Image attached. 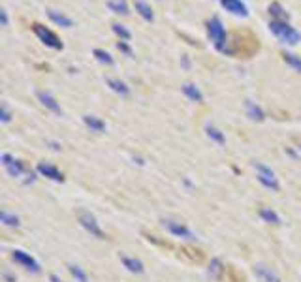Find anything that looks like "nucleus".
Segmentation results:
<instances>
[{"label": "nucleus", "instance_id": "nucleus-1", "mask_svg": "<svg viewBox=\"0 0 301 282\" xmlns=\"http://www.w3.org/2000/svg\"><path fill=\"white\" fill-rule=\"evenodd\" d=\"M207 34H209V38H211V42H213L216 51L232 53L230 49H228V36H226V29L218 17H211V19L207 21Z\"/></svg>", "mask_w": 301, "mask_h": 282}, {"label": "nucleus", "instance_id": "nucleus-2", "mask_svg": "<svg viewBox=\"0 0 301 282\" xmlns=\"http://www.w3.org/2000/svg\"><path fill=\"white\" fill-rule=\"evenodd\" d=\"M269 31L273 32L277 38H280L284 43H290V45H298L301 42V34L294 27H290L288 23L284 21H271L269 23Z\"/></svg>", "mask_w": 301, "mask_h": 282}, {"label": "nucleus", "instance_id": "nucleus-3", "mask_svg": "<svg viewBox=\"0 0 301 282\" xmlns=\"http://www.w3.org/2000/svg\"><path fill=\"white\" fill-rule=\"evenodd\" d=\"M162 226H164V230H168L172 235H175V237H181V239H186V241L198 239V235H196L188 226H184L183 222H179V220L162 219Z\"/></svg>", "mask_w": 301, "mask_h": 282}, {"label": "nucleus", "instance_id": "nucleus-4", "mask_svg": "<svg viewBox=\"0 0 301 282\" xmlns=\"http://www.w3.org/2000/svg\"><path fill=\"white\" fill-rule=\"evenodd\" d=\"M32 31L34 34L42 40L47 47H51V49H57V51H60L62 47H64V43L60 42V38L55 34L53 31H49L47 27H43V25H40V23H34L32 25Z\"/></svg>", "mask_w": 301, "mask_h": 282}, {"label": "nucleus", "instance_id": "nucleus-5", "mask_svg": "<svg viewBox=\"0 0 301 282\" xmlns=\"http://www.w3.org/2000/svg\"><path fill=\"white\" fill-rule=\"evenodd\" d=\"M2 164H4L6 171L10 173L11 177L21 179L23 175H27V177H34L32 171H29V169H27L25 162H21V160H15V158L11 157V155H8V153H4V155H2Z\"/></svg>", "mask_w": 301, "mask_h": 282}, {"label": "nucleus", "instance_id": "nucleus-6", "mask_svg": "<svg viewBox=\"0 0 301 282\" xmlns=\"http://www.w3.org/2000/svg\"><path fill=\"white\" fill-rule=\"evenodd\" d=\"M77 219H79V224H81L92 237H96V239H106V233H104V230L100 228V224H98V220L94 215H90L89 211H79V213H77Z\"/></svg>", "mask_w": 301, "mask_h": 282}, {"label": "nucleus", "instance_id": "nucleus-7", "mask_svg": "<svg viewBox=\"0 0 301 282\" xmlns=\"http://www.w3.org/2000/svg\"><path fill=\"white\" fill-rule=\"evenodd\" d=\"M254 167L258 169L256 179L260 181V185H264V187L269 188V190H273V192H279L280 185H279V181H277V177H275V171H273L271 167L266 166V164H262V162H256Z\"/></svg>", "mask_w": 301, "mask_h": 282}, {"label": "nucleus", "instance_id": "nucleus-8", "mask_svg": "<svg viewBox=\"0 0 301 282\" xmlns=\"http://www.w3.org/2000/svg\"><path fill=\"white\" fill-rule=\"evenodd\" d=\"M11 258H13V261L15 263H19V265H23L27 271L34 273V275H38V273H42V267H40V263L34 260L30 254H27L25 251H13L11 252Z\"/></svg>", "mask_w": 301, "mask_h": 282}, {"label": "nucleus", "instance_id": "nucleus-9", "mask_svg": "<svg viewBox=\"0 0 301 282\" xmlns=\"http://www.w3.org/2000/svg\"><path fill=\"white\" fill-rule=\"evenodd\" d=\"M38 171L42 173L43 177L51 179V181H55V183H62V181H64V175H62V171H60L59 167H55L53 164L40 162V164H38Z\"/></svg>", "mask_w": 301, "mask_h": 282}, {"label": "nucleus", "instance_id": "nucleus-10", "mask_svg": "<svg viewBox=\"0 0 301 282\" xmlns=\"http://www.w3.org/2000/svg\"><path fill=\"white\" fill-rule=\"evenodd\" d=\"M222 8L230 13H234L237 17H248V8L241 0H220Z\"/></svg>", "mask_w": 301, "mask_h": 282}, {"label": "nucleus", "instance_id": "nucleus-11", "mask_svg": "<svg viewBox=\"0 0 301 282\" xmlns=\"http://www.w3.org/2000/svg\"><path fill=\"white\" fill-rule=\"evenodd\" d=\"M36 96H38V100H40L49 111H53L55 115H62V107H60V104L51 96V93H47V91H38Z\"/></svg>", "mask_w": 301, "mask_h": 282}, {"label": "nucleus", "instance_id": "nucleus-12", "mask_svg": "<svg viewBox=\"0 0 301 282\" xmlns=\"http://www.w3.org/2000/svg\"><path fill=\"white\" fill-rule=\"evenodd\" d=\"M254 275H256L262 282H282L279 275L273 271L271 267H268V265H262V263H258V265L254 267Z\"/></svg>", "mask_w": 301, "mask_h": 282}, {"label": "nucleus", "instance_id": "nucleus-13", "mask_svg": "<svg viewBox=\"0 0 301 282\" xmlns=\"http://www.w3.org/2000/svg\"><path fill=\"white\" fill-rule=\"evenodd\" d=\"M120 261H122V265H124L130 273H134V275H141V273L145 271V265H143L138 258H132V256H126V254H120Z\"/></svg>", "mask_w": 301, "mask_h": 282}, {"label": "nucleus", "instance_id": "nucleus-14", "mask_svg": "<svg viewBox=\"0 0 301 282\" xmlns=\"http://www.w3.org/2000/svg\"><path fill=\"white\" fill-rule=\"evenodd\" d=\"M83 123H85L87 128H90L92 132H96V134H104L106 130H108V126L106 123L100 119V117H94V115H83Z\"/></svg>", "mask_w": 301, "mask_h": 282}, {"label": "nucleus", "instance_id": "nucleus-15", "mask_svg": "<svg viewBox=\"0 0 301 282\" xmlns=\"http://www.w3.org/2000/svg\"><path fill=\"white\" fill-rule=\"evenodd\" d=\"M47 17H49L55 25L62 27V29H72V27H74V21H72L70 17H66L64 13H60V11H57V10H47Z\"/></svg>", "mask_w": 301, "mask_h": 282}, {"label": "nucleus", "instance_id": "nucleus-16", "mask_svg": "<svg viewBox=\"0 0 301 282\" xmlns=\"http://www.w3.org/2000/svg\"><path fill=\"white\" fill-rule=\"evenodd\" d=\"M268 10H269V15L273 17V21H284V23H288V19H290L288 11L284 10V8L280 6L279 2H271Z\"/></svg>", "mask_w": 301, "mask_h": 282}, {"label": "nucleus", "instance_id": "nucleus-17", "mask_svg": "<svg viewBox=\"0 0 301 282\" xmlns=\"http://www.w3.org/2000/svg\"><path fill=\"white\" fill-rule=\"evenodd\" d=\"M183 93H184V96L186 98H190L192 102H196V104H204V93L196 87L194 83H184L183 85Z\"/></svg>", "mask_w": 301, "mask_h": 282}, {"label": "nucleus", "instance_id": "nucleus-18", "mask_svg": "<svg viewBox=\"0 0 301 282\" xmlns=\"http://www.w3.org/2000/svg\"><path fill=\"white\" fill-rule=\"evenodd\" d=\"M106 83H108L109 89H111L113 93H117L119 96H130V87L124 83V81L117 79V77H108Z\"/></svg>", "mask_w": 301, "mask_h": 282}, {"label": "nucleus", "instance_id": "nucleus-19", "mask_svg": "<svg viewBox=\"0 0 301 282\" xmlns=\"http://www.w3.org/2000/svg\"><path fill=\"white\" fill-rule=\"evenodd\" d=\"M258 215H260V219L264 220V222H268V224H273V226H280V224H282L280 217L271 209V207H262V209L258 211Z\"/></svg>", "mask_w": 301, "mask_h": 282}, {"label": "nucleus", "instance_id": "nucleus-20", "mask_svg": "<svg viewBox=\"0 0 301 282\" xmlns=\"http://www.w3.org/2000/svg\"><path fill=\"white\" fill-rule=\"evenodd\" d=\"M134 8H136V11L140 13L145 21H149V23L154 21V13H152V10H150V6L147 4V2H143V0H136V2H134Z\"/></svg>", "mask_w": 301, "mask_h": 282}, {"label": "nucleus", "instance_id": "nucleus-21", "mask_svg": "<svg viewBox=\"0 0 301 282\" xmlns=\"http://www.w3.org/2000/svg\"><path fill=\"white\" fill-rule=\"evenodd\" d=\"M245 107H247V115L250 117L252 121H258V123H262V121L266 119V113H264V109H262L260 105L254 104V102L247 100V102H245Z\"/></svg>", "mask_w": 301, "mask_h": 282}, {"label": "nucleus", "instance_id": "nucleus-22", "mask_svg": "<svg viewBox=\"0 0 301 282\" xmlns=\"http://www.w3.org/2000/svg\"><path fill=\"white\" fill-rule=\"evenodd\" d=\"M108 8L113 13H117V15H130V10H128V4L124 2V0H109L108 2Z\"/></svg>", "mask_w": 301, "mask_h": 282}, {"label": "nucleus", "instance_id": "nucleus-23", "mask_svg": "<svg viewBox=\"0 0 301 282\" xmlns=\"http://www.w3.org/2000/svg\"><path fill=\"white\" fill-rule=\"evenodd\" d=\"M205 132H207V137H209L211 141H215V143H218V145H224L226 143L224 134H222L218 128H215V126H207Z\"/></svg>", "mask_w": 301, "mask_h": 282}, {"label": "nucleus", "instance_id": "nucleus-24", "mask_svg": "<svg viewBox=\"0 0 301 282\" xmlns=\"http://www.w3.org/2000/svg\"><path fill=\"white\" fill-rule=\"evenodd\" d=\"M92 55L96 57L98 63L106 64V66H115V59H113L108 51H104V49H94V51H92Z\"/></svg>", "mask_w": 301, "mask_h": 282}, {"label": "nucleus", "instance_id": "nucleus-25", "mask_svg": "<svg viewBox=\"0 0 301 282\" xmlns=\"http://www.w3.org/2000/svg\"><path fill=\"white\" fill-rule=\"evenodd\" d=\"M0 220H2L6 226H11V228H19V226H21L19 217L11 215V213H8V211H2V213H0Z\"/></svg>", "mask_w": 301, "mask_h": 282}, {"label": "nucleus", "instance_id": "nucleus-26", "mask_svg": "<svg viewBox=\"0 0 301 282\" xmlns=\"http://www.w3.org/2000/svg\"><path fill=\"white\" fill-rule=\"evenodd\" d=\"M222 271H224L222 261L218 260V258L211 260V265H209V275H211V279H220V277H222Z\"/></svg>", "mask_w": 301, "mask_h": 282}, {"label": "nucleus", "instance_id": "nucleus-27", "mask_svg": "<svg viewBox=\"0 0 301 282\" xmlns=\"http://www.w3.org/2000/svg\"><path fill=\"white\" fill-rule=\"evenodd\" d=\"M282 57H284V63L288 64V66H292L296 72L301 73V57L294 55V53H284Z\"/></svg>", "mask_w": 301, "mask_h": 282}, {"label": "nucleus", "instance_id": "nucleus-28", "mask_svg": "<svg viewBox=\"0 0 301 282\" xmlns=\"http://www.w3.org/2000/svg\"><path fill=\"white\" fill-rule=\"evenodd\" d=\"M111 31L115 32L119 38H120V40H124V42L132 38V32H130L128 29L124 27V25H120V23H113V25H111Z\"/></svg>", "mask_w": 301, "mask_h": 282}, {"label": "nucleus", "instance_id": "nucleus-29", "mask_svg": "<svg viewBox=\"0 0 301 282\" xmlns=\"http://www.w3.org/2000/svg\"><path fill=\"white\" fill-rule=\"evenodd\" d=\"M68 271L72 273V277H74L77 282H87L89 281V277H87V273L79 267V265H74V263H68Z\"/></svg>", "mask_w": 301, "mask_h": 282}, {"label": "nucleus", "instance_id": "nucleus-30", "mask_svg": "<svg viewBox=\"0 0 301 282\" xmlns=\"http://www.w3.org/2000/svg\"><path fill=\"white\" fill-rule=\"evenodd\" d=\"M0 121H2L4 125H8V123L11 121V113H10V109H8V105L6 104L0 105Z\"/></svg>", "mask_w": 301, "mask_h": 282}, {"label": "nucleus", "instance_id": "nucleus-31", "mask_svg": "<svg viewBox=\"0 0 301 282\" xmlns=\"http://www.w3.org/2000/svg\"><path fill=\"white\" fill-rule=\"evenodd\" d=\"M117 49L120 53H124L126 57H134V51H132V47H130L128 43L124 42V40H120V42H117Z\"/></svg>", "mask_w": 301, "mask_h": 282}, {"label": "nucleus", "instance_id": "nucleus-32", "mask_svg": "<svg viewBox=\"0 0 301 282\" xmlns=\"http://www.w3.org/2000/svg\"><path fill=\"white\" fill-rule=\"evenodd\" d=\"M0 23H2V27H4V29L10 25V19H8V11H6V10H0Z\"/></svg>", "mask_w": 301, "mask_h": 282}, {"label": "nucleus", "instance_id": "nucleus-33", "mask_svg": "<svg viewBox=\"0 0 301 282\" xmlns=\"http://www.w3.org/2000/svg\"><path fill=\"white\" fill-rule=\"evenodd\" d=\"M183 66H184V68H188V66H190V63H188V57H186V55H183Z\"/></svg>", "mask_w": 301, "mask_h": 282}, {"label": "nucleus", "instance_id": "nucleus-34", "mask_svg": "<svg viewBox=\"0 0 301 282\" xmlns=\"http://www.w3.org/2000/svg\"><path fill=\"white\" fill-rule=\"evenodd\" d=\"M49 281H51V282H62L59 277H57V275H51V277H49Z\"/></svg>", "mask_w": 301, "mask_h": 282}, {"label": "nucleus", "instance_id": "nucleus-35", "mask_svg": "<svg viewBox=\"0 0 301 282\" xmlns=\"http://www.w3.org/2000/svg\"><path fill=\"white\" fill-rule=\"evenodd\" d=\"M300 151H301V145H300Z\"/></svg>", "mask_w": 301, "mask_h": 282}]
</instances>
